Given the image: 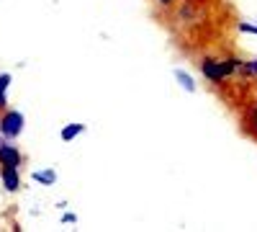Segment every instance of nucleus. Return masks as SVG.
<instances>
[{
  "mask_svg": "<svg viewBox=\"0 0 257 232\" xmlns=\"http://www.w3.org/2000/svg\"><path fill=\"white\" fill-rule=\"evenodd\" d=\"M11 83H13V78H11V72H3L0 75V111L3 109H8V88H11Z\"/></svg>",
  "mask_w": 257,
  "mask_h": 232,
  "instance_id": "423d86ee",
  "label": "nucleus"
},
{
  "mask_svg": "<svg viewBox=\"0 0 257 232\" xmlns=\"http://www.w3.org/2000/svg\"><path fill=\"white\" fill-rule=\"evenodd\" d=\"M247 124H249V129H252V134L257 137V109L249 114V119H247Z\"/></svg>",
  "mask_w": 257,
  "mask_h": 232,
  "instance_id": "9b49d317",
  "label": "nucleus"
},
{
  "mask_svg": "<svg viewBox=\"0 0 257 232\" xmlns=\"http://www.w3.org/2000/svg\"><path fill=\"white\" fill-rule=\"evenodd\" d=\"M157 3H160V6H173L175 0H157Z\"/></svg>",
  "mask_w": 257,
  "mask_h": 232,
  "instance_id": "ddd939ff",
  "label": "nucleus"
},
{
  "mask_svg": "<svg viewBox=\"0 0 257 232\" xmlns=\"http://www.w3.org/2000/svg\"><path fill=\"white\" fill-rule=\"evenodd\" d=\"M239 31H242V34H254V36H257V24H247V21H242V24H239Z\"/></svg>",
  "mask_w": 257,
  "mask_h": 232,
  "instance_id": "9d476101",
  "label": "nucleus"
},
{
  "mask_svg": "<svg viewBox=\"0 0 257 232\" xmlns=\"http://www.w3.org/2000/svg\"><path fill=\"white\" fill-rule=\"evenodd\" d=\"M31 178H34L36 183H41V186H54V183H57V173L52 171V168H44V171H34Z\"/></svg>",
  "mask_w": 257,
  "mask_h": 232,
  "instance_id": "39448f33",
  "label": "nucleus"
},
{
  "mask_svg": "<svg viewBox=\"0 0 257 232\" xmlns=\"http://www.w3.org/2000/svg\"><path fill=\"white\" fill-rule=\"evenodd\" d=\"M82 132H85V124H67V126L59 132V137H62V142H72V139L80 137Z\"/></svg>",
  "mask_w": 257,
  "mask_h": 232,
  "instance_id": "0eeeda50",
  "label": "nucleus"
},
{
  "mask_svg": "<svg viewBox=\"0 0 257 232\" xmlns=\"http://www.w3.org/2000/svg\"><path fill=\"white\" fill-rule=\"evenodd\" d=\"M175 80L183 86V91H188V93H196V83H193V78H190L185 70H175Z\"/></svg>",
  "mask_w": 257,
  "mask_h": 232,
  "instance_id": "6e6552de",
  "label": "nucleus"
},
{
  "mask_svg": "<svg viewBox=\"0 0 257 232\" xmlns=\"http://www.w3.org/2000/svg\"><path fill=\"white\" fill-rule=\"evenodd\" d=\"M24 124H26V119H24L21 111H16V109H3L0 111V134H3L8 142L16 139L21 132H24Z\"/></svg>",
  "mask_w": 257,
  "mask_h": 232,
  "instance_id": "f257e3e1",
  "label": "nucleus"
},
{
  "mask_svg": "<svg viewBox=\"0 0 257 232\" xmlns=\"http://www.w3.org/2000/svg\"><path fill=\"white\" fill-rule=\"evenodd\" d=\"M21 163H24V155H21V150L16 144L6 142V144H0V168H18Z\"/></svg>",
  "mask_w": 257,
  "mask_h": 232,
  "instance_id": "7ed1b4c3",
  "label": "nucleus"
},
{
  "mask_svg": "<svg viewBox=\"0 0 257 232\" xmlns=\"http://www.w3.org/2000/svg\"><path fill=\"white\" fill-rule=\"evenodd\" d=\"M62 222H77V217H75V214H70V212H67V214H62Z\"/></svg>",
  "mask_w": 257,
  "mask_h": 232,
  "instance_id": "f8f14e48",
  "label": "nucleus"
},
{
  "mask_svg": "<svg viewBox=\"0 0 257 232\" xmlns=\"http://www.w3.org/2000/svg\"><path fill=\"white\" fill-rule=\"evenodd\" d=\"M0 178H3V188L6 191H18L21 188V176H18V168H0Z\"/></svg>",
  "mask_w": 257,
  "mask_h": 232,
  "instance_id": "20e7f679",
  "label": "nucleus"
},
{
  "mask_svg": "<svg viewBox=\"0 0 257 232\" xmlns=\"http://www.w3.org/2000/svg\"><path fill=\"white\" fill-rule=\"evenodd\" d=\"M247 78H257V59H252V62H242V67H239Z\"/></svg>",
  "mask_w": 257,
  "mask_h": 232,
  "instance_id": "1a4fd4ad",
  "label": "nucleus"
},
{
  "mask_svg": "<svg viewBox=\"0 0 257 232\" xmlns=\"http://www.w3.org/2000/svg\"><path fill=\"white\" fill-rule=\"evenodd\" d=\"M201 72L208 83H213V86H219V83H224V67H221V59H213V57H203L201 59Z\"/></svg>",
  "mask_w": 257,
  "mask_h": 232,
  "instance_id": "f03ea898",
  "label": "nucleus"
}]
</instances>
